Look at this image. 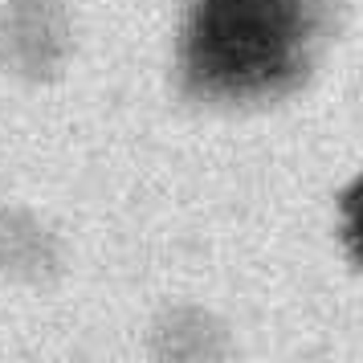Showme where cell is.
Listing matches in <instances>:
<instances>
[{
  "instance_id": "cell-1",
  "label": "cell",
  "mask_w": 363,
  "mask_h": 363,
  "mask_svg": "<svg viewBox=\"0 0 363 363\" xmlns=\"http://www.w3.org/2000/svg\"><path fill=\"white\" fill-rule=\"evenodd\" d=\"M311 37L302 0H196L184 78L204 99H265L298 78Z\"/></svg>"
}]
</instances>
